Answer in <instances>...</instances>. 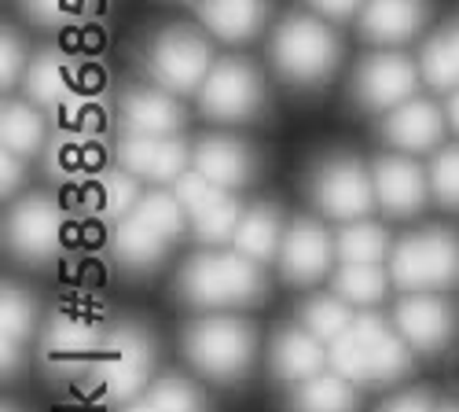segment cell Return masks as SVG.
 <instances>
[{"label": "cell", "mask_w": 459, "mask_h": 412, "mask_svg": "<svg viewBox=\"0 0 459 412\" xmlns=\"http://www.w3.org/2000/svg\"><path fill=\"white\" fill-rule=\"evenodd\" d=\"M353 313L346 306V298H313L301 310V328H309L320 343H334L353 328Z\"/></svg>", "instance_id": "4316f807"}, {"label": "cell", "mask_w": 459, "mask_h": 412, "mask_svg": "<svg viewBox=\"0 0 459 412\" xmlns=\"http://www.w3.org/2000/svg\"><path fill=\"white\" fill-rule=\"evenodd\" d=\"M74 8H78V0H26V12L37 22H59L74 15Z\"/></svg>", "instance_id": "ab89813d"}, {"label": "cell", "mask_w": 459, "mask_h": 412, "mask_svg": "<svg viewBox=\"0 0 459 412\" xmlns=\"http://www.w3.org/2000/svg\"><path fill=\"white\" fill-rule=\"evenodd\" d=\"M199 15L221 41H247L264 22V0H203Z\"/></svg>", "instance_id": "d6986e66"}, {"label": "cell", "mask_w": 459, "mask_h": 412, "mask_svg": "<svg viewBox=\"0 0 459 412\" xmlns=\"http://www.w3.org/2000/svg\"><path fill=\"white\" fill-rule=\"evenodd\" d=\"M386 140L394 147H401V152H427V147H434L445 133V118L441 110L427 100H408L401 107L390 110L386 118Z\"/></svg>", "instance_id": "2e32d148"}, {"label": "cell", "mask_w": 459, "mask_h": 412, "mask_svg": "<svg viewBox=\"0 0 459 412\" xmlns=\"http://www.w3.org/2000/svg\"><path fill=\"white\" fill-rule=\"evenodd\" d=\"M118 159L133 177H147V180H177L187 166V144L173 140V136H129L118 147Z\"/></svg>", "instance_id": "4fadbf2b"}, {"label": "cell", "mask_w": 459, "mask_h": 412, "mask_svg": "<svg viewBox=\"0 0 459 412\" xmlns=\"http://www.w3.org/2000/svg\"><path fill=\"white\" fill-rule=\"evenodd\" d=\"M114 254L133 269H147L166 254V236H159L155 229H147L143 221L133 217L118 229V236H114Z\"/></svg>", "instance_id": "cb8c5ba5"}, {"label": "cell", "mask_w": 459, "mask_h": 412, "mask_svg": "<svg viewBox=\"0 0 459 412\" xmlns=\"http://www.w3.org/2000/svg\"><path fill=\"white\" fill-rule=\"evenodd\" d=\"M0 339H4L8 346L19 343L22 335L33 328V306H30V298L15 287H4V298H0Z\"/></svg>", "instance_id": "836d02e7"}, {"label": "cell", "mask_w": 459, "mask_h": 412, "mask_svg": "<svg viewBox=\"0 0 459 412\" xmlns=\"http://www.w3.org/2000/svg\"><path fill=\"white\" fill-rule=\"evenodd\" d=\"M0 166H4V180H0V192L4 196H12V188L22 180V166H19V155H12V152H4L0 155Z\"/></svg>", "instance_id": "f6af8a7d"}, {"label": "cell", "mask_w": 459, "mask_h": 412, "mask_svg": "<svg viewBox=\"0 0 459 412\" xmlns=\"http://www.w3.org/2000/svg\"><path fill=\"white\" fill-rule=\"evenodd\" d=\"M327 354H324V343L309 328H290L283 331L276 346H273V372L283 380V383H305L320 376Z\"/></svg>", "instance_id": "ac0fdd59"}, {"label": "cell", "mask_w": 459, "mask_h": 412, "mask_svg": "<svg viewBox=\"0 0 459 412\" xmlns=\"http://www.w3.org/2000/svg\"><path fill=\"white\" fill-rule=\"evenodd\" d=\"M232 243L239 254H247L254 261H269L283 243L280 240V214L273 206H254L250 214H243Z\"/></svg>", "instance_id": "7402d4cb"}, {"label": "cell", "mask_w": 459, "mask_h": 412, "mask_svg": "<svg viewBox=\"0 0 459 412\" xmlns=\"http://www.w3.org/2000/svg\"><path fill=\"white\" fill-rule=\"evenodd\" d=\"M371 180H375V199L378 206L394 214V217H411L427 206V196L434 192L427 184V173L419 170L411 159H401V155H386L378 159L375 170H371Z\"/></svg>", "instance_id": "9c48e42d"}, {"label": "cell", "mask_w": 459, "mask_h": 412, "mask_svg": "<svg viewBox=\"0 0 459 412\" xmlns=\"http://www.w3.org/2000/svg\"><path fill=\"white\" fill-rule=\"evenodd\" d=\"M437 412H459V405H441Z\"/></svg>", "instance_id": "c3c4849f"}, {"label": "cell", "mask_w": 459, "mask_h": 412, "mask_svg": "<svg viewBox=\"0 0 459 412\" xmlns=\"http://www.w3.org/2000/svg\"><path fill=\"white\" fill-rule=\"evenodd\" d=\"M126 412H159V408H155V405H151V401H147V405H133V408H126Z\"/></svg>", "instance_id": "7dc6e473"}, {"label": "cell", "mask_w": 459, "mask_h": 412, "mask_svg": "<svg viewBox=\"0 0 459 412\" xmlns=\"http://www.w3.org/2000/svg\"><path fill=\"white\" fill-rule=\"evenodd\" d=\"M357 383L346 376H313L298 383L294 390V412H357Z\"/></svg>", "instance_id": "44dd1931"}, {"label": "cell", "mask_w": 459, "mask_h": 412, "mask_svg": "<svg viewBox=\"0 0 459 412\" xmlns=\"http://www.w3.org/2000/svg\"><path fill=\"white\" fill-rule=\"evenodd\" d=\"M195 170L206 173L217 188H239L254 177V155L239 140H228V136H210L195 147Z\"/></svg>", "instance_id": "e0dca14e"}, {"label": "cell", "mask_w": 459, "mask_h": 412, "mask_svg": "<svg viewBox=\"0 0 459 412\" xmlns=\"http://www.w3.org/2000/svg\"><path fill=\"white\" fill-rule=\"evenodd\" d=\"M334 250L342 261H364V266H375V261L386 258V232L378 224L368 221H350L346 229L338 232Z\"/></svg>", "instance_id": "83f0119b"}, {"label": "cell", "mask_w": 459, "mask_h": 412, "mask_svg": "<svg viewBox=\"0 0 459 412\" xmlns=\"http://www.w3.org/2000/svg\"><path fill=\"white\" fill-rule=\"evenodd\" d=\"M199 103L213 122H243L261 107V78L243 59H221L199 89Z\"/></svg>", "instance_id": "5b68a950"}, {"label": "cell", "mask_w": 459, "mask_h": 412, "mask_svg": "<svg viewBox=\"0 0 459 412\" xmlns=\"http://www.w3.org/2000/svg\"><path fill=\"white\" fill-rule=\"evenodd\" d=\"M147 372H151V343L140 331H126L110 343L100 364V380L107 383V394L126 398L147 383Z\"/></svg>", "instance_id": "5bb4252c"}, {"label": "cell", "mask_w": 459, "mask_h": 412, "mask_svg": "<svg viewBox=\"0 0 459 412\" xmlns=\"http://www.w3.org/2000/svg\"><path fill=\"white\" fill-rule=\"evenodd\" d=\"M151 405H155L159 412H203V398L199 390L184 383V380H162L151 387Z\"/></svg>", "instance_id": "8d00e7d4"}, {"label": "cell", "mask_w": 459, "mask_h": 412, "mask_svg": "<svg viewBox=\"0 0 459 412\" xmlns=\"http://www.w3.org/2000/svg\"><path fill=\"white\" fill-rule=\"evenodd\" d=\"M26 85L37 103H63L74 92V66L63 56H41L33 63Z\"/></svg>", "instance_id": "484cf974"}, {"label": "cell", "mask_w": 459, "mask_h": 412, "mask_svg": "<svg viewBox=\"0 0 459 412\" xmlns=\"http://www.w3.org/2000/svg\"><path fill=\"white\" fill-rule=\"evenodd\" d=\"M427 15H430L427 0H368L364 15H360V26H364L368 41L397 45V41L415 37L419 26L427 22Z\"/></svg>", "instance_id": "9a60e30c"}, {"label": "cell", "mask_w": 459, "mask_h": 412, "mask_svg": "<svg viewBox=\"0 0 459 412\" xmlns=\"http://www.w3.org/2000/svg\"><path fill=\"white\" fill-rule=\"evenodd\" d=\"M386 284H390V276H386V269L378 266H364V261H346L338 273H334V291L346 298V302H353V306H375V302H382L386 298Z\"/></svg>", "instance_id": "603a6c76"}, {"label": "cell", "mask_w": 459, "mask_h": 412, "mask_svg": "<svg viewBox=\"0 0 459 412\" xmlns=\"http://www.w3.org/2000/svg\"><path fill=\"white\" fill-rule=\"evenodd\" d=\"M448 118H452V126L459 129V92H452V100H448Z\"/></svg>", "instance_id": "bcb514c9"}, {"label": "cell", "mask_w": 459, "mask_h": 412, "mask_svg": "<svg viewBox=\"0 0 459 412\" xmlns=\"http://www.w3.org/2000/svg\"><path fill=\"white\" fill-rule=\"evenodd\" d=\"M423 78L430 89L448 92L459 85V26L445 30L423 52Z\"/></svg>", "instance_id": "d4e9b609"}, {"label": "cell", "mask_w": 459, "mask_h": 412, "mask_svg": "<svg viewBox=\"0 0 459 412\" xmlns=\"http://www.w3.org/2000/svg\"><path fill=\"white\" fill-rule=\"evenodd\" d=\"M397 331L411 350L437 354L455 339V313L434 294H411L397 306Z\"/></svg>", "instance_id": "30bf717a"}, {"label": "cell", "mask_w": 459, "mask_h": 412, "mask_svg": "<svg viewBox=\"0 0 459 412\" xmlns=\"http://www.w3.org/2000/svg\"><path fill=\"white\" fill-rule=\"evenodd\" d=\"M313 199L338 221H360L375 206V180L353 159H331L313 173Z\"/></svg>", "instance_id": "8992f818"}, {"label": "cell", "mask_w": 459, "mask_h": 412, "mask_svg": "<svg viewBox=\"0 0 459 412\" xmlns=\"http://www.w3.org/2000/svg\"><path fill=\"white\" fill-rule=\"evenodd\" d=\"M430 188L434 196L459 210V147H445V152L434 159V170H430Z\"/></svg>", "instance_id": "74e56055"}, {"label": "cell", "mask_w": 459, "mask_h": 412, "mask_svg": "<svg viewBox=\"0 0 459 412\" xmlns=\"http://www.w3.org/2000/svg\"><path fill=\"white\" fill-rule=\"evenodd\" d=\"M350 331L357 335V339H360L364 346H375V343L382 339V335H390V324L382 320V317H375V313H364V317H357V320H353V328H350Z\"/></svg>", "instance_id": "b9f144b4"}, {"label": "cell", "mask_w": 459, "mask_h": 412, "mask_svg": "<svg viewBox=\"0 0 459 412\" xmlns=\"http://www.w3.org/2000/svg\"><path fill=\"white\" fill-rule=\"evenodd\" d=\"M254 328L243 320H199L191 324L184 335V354L195 364L203 376L221 380V383H236L247 376V368L254 361Z\"/></svg>", "instance_id": "3957f363"}, {"label": "cell", "mask_w": 459, "mask_h": 412, "mask_svg": "<svg viewBox=\"0 0 459 412\" xmlns=\"http://www.w3.org/2000/svg\"><path fill=\"white\" fill-rule=\"evenodd\" d=\"M19 66H22V48H19V41L12 33H4V37H0V82L12 85Z\"/></svg>", "instance_id": "60d3db41"}, {"label": "cell", "mask_w": 459, "mask_h": 412, "mask_svg": "<svg viewBox=\"0 0 459 412\" xmlns=\"http://www.w3.org/2000/svg\"><path fill=\"white\" fill-rule=\"evenodd\" d=\"M419 85V70L404 56H371L357 74V100L371 110H394L411 100Z\"/></svg>", "instance_id": "ba28073f"}, {"label": "cell", "mask_w": 459, "mask_h": 412, "mask_svg": "<svg viewBox=\"0 0 459 412\" xmlns=\"http://www.w3.org/2000/svg\"><path fill=\"white\" fill-rule=\"evenodd\" d=\"M213 70L210 63V45L191 30H173L162 33L155 48H151V74L155 82L169 92H195L203 89L206 74Z\"/></svg>", "instance_id": "52a82bcc"}, {"label": "cell", "mask_w": 459, "mask_h": 412, "mask_svg": "<svg viewBox=\"0 0 459 412\" xmlns=\"http://www.w3.org/2000/svg\"><path fill=\"white\" fill-rule=\"evenodd\" d=\"M45 136V122L33 115L22 103H8L4 118H0V140H4V152L12 155H30L37 152V144Z\"/></svg>", "instance_id": "f546056e"}, {"label": "cell", "mask_w": 459, "mask_h": 412, "mask_svg": "<svg viewBox=\"0 0 459 412\" xmlns=\"http://www.w3.org/2000/svg\"><path fill=\"white\" fill-rule=\"evenodd\" d=\"M224 188H217V184L206 177V173H199V170H184L177 180H173V196L180 199V206L195 217L199 210H206L217 196H221Z\"/></svg>", "instance_id": "e575fe53"}, {"label": "cell", "mask_w": 459, "mask_h": 412, "mask_svg": "<svg viewBox=\"0 0 459 412\" xmlns=\"http://www.w3.org/2000/svg\"><path fill=\"white\" fill-rule=\"evenodd\" d=\"M122 118L133 133L143 136H169L180 126V107L166 92H133L122 103Z\"/></svg>", "instance_id": "ffe728a7"}, {"label": "cell", "mask_w": 459, "mask_h": 412, "mask_svg": "<svg viewBox=\"0 0 459 412\" xmlns=\"http://www.w3.org/2000/svg\"><path fill=\"white\" fill-rule=\"evenodd\" d=\"M382 412H434V401L427 398V394H419V390H411V394H401L397 401H390Z\"/></svg>", "instance_id": "ee69618b"}, {"label": "cell", "mask_w": 459, "mask_h": 412, "mask_svg": "<svg viewBox=\"0 0 459 412\" xmlns=\"http://www.w3.org/2000/svg\"><path fill=\"white\" fill-rule=\"evenodd\" d=\"M390 276L408 294L452 287L459 280V236H452L445 229L408 236L394 250Z\"/></svg>", "instance_id": "277c9868"}, {"label": "cell", "mask_w": 459, "mask_h": 412, "mask_svg": "<svg viewBox=\"0 0 459 412\" xmlns=\"http://www.w3.org/2000/svg\"><path fill=\"white\" fill-rule=\"evenodd\" d=\"M177 287L195 306H247L264 294V276L257 269V261L239 250L203 254L184 266Z\"/></svg>", "instance_id": "6da1fadb"}, {"label": "cell", "mask_w": 459, "mask_h": 412, "mask_svg": "<svg viewBox=\"0 0 459 412\" xmlns=\"http://www.w3.org/2000/svg\"><path fill=\"white\" fill-rule=\"evenodd\" d=\"M331 364L338 376H346L350 383H371V361H368V346L357 339L353 331H346L342 339L331 343Z\"/></svg>", "instance_id": "d6a6232c"}, {"label": "cell", "mask_w": 459, "mask_h": 412, "mask_svg": "<svg viewBox=\"0 0 459 412\" xmlns=\"http://www.w3.org/2000/svg\"><path fill=\"white\" fill-rule=\"evenodd\" d=\"M334 243L316 221H294L280 243V273L290 284H313L331 269Z\"/></svg>", "instance_id": "8fae6325"}, {"label": "cell", "mask_w": 459, "mask_h": 412, "mask_svg": "<svg viewBox=\"0 0 459 412\" xmlns=\"http://www.w3.org/2000/svg\"><path fill=\"white\" fill-rule=\"evenodd\" d=\"M184 206H180V199L177 196H166V192H151V196H143L140 199V206H136V221H143L147 229H155L159 236H166V240H173V236H180L184 232Z\"/></svg>", "instance_id": "1f68e13d"}, {"label": "cell", "mask_w": 459, "mask_h": 412, "mask_svg": "<svg viewBox=\"0 0 459 412\" xmlns=\"http://www.w3.org/2000/svg\"><path fill=\"white\" fill-rule=\"evenodd\" d=\"M63 236V217L48 199H26L8 217V243L19 258H48L59 247Z\"/></svg>", "instance_id": "7c38bea8"}, {"label": "cell", "mask_w": 459, "mask_h": 412, "mask_svg": "<svg viewBox=\"0 0 459 412\" xmlns=\"http://www.w3.org/2000/svg\"><path fill=\"white\" fill-rule=\"evenodd\" d=\"M96 328L89 320H78V317H59L48 331V346L56 354H82V350H92L96 346Z\"/></svg>", "instance_id": "d590c367"}, {"label": "cell", "mask_w": 459, "mask_h": 412, "mask_svg": "<svg viewBox=\"0 0 459 412\" xmlns=\"http://www.w3.org/2000/svg\"><path fill=\"white\" fill-rule=\"evenodd\" d=\"M191 221H195L199 240H206V243H221V240H232V236H236L243 214H239V203H236L232 196L221 192L206 210H199Z\"/></svg>", "instance_id": "4dcf8cb0"}, {"label": "cell", "mask_w": 459, "mask_h": 412, "mask_svg": "<svg viewBox=\"0 0 459 412\" xmlns=\"http://www.w3.org/2000/svg\"><path fill=\"white\" fill-rule=\"evenodd\" d=\"M342 56L338 37L309 15L287 19L273 37V59L276 70L290 85H324Z\"/></svg>", "instance_id": "7a4b0ae2"}, {"label": "cell", "mask_w": 459, "mask_h": 412, "mask_svg": "<svg viewBox=\"0 0 459 412\" xmlns=\"http://www.w3.org/2000/svg\"><path fill=\"white\" fill-rule=\"evenodd\" d=\"M368 361H371V387H386L411 372V346L404 335L397 339L390 331V335H382L375 346H368Z\"/></svg>", "instance_id": "f1b7e54d"}, {"label": "cell", "mask_w": 459, "mask_h": 412, "mask_svg": "<svg viewBox=\"0 0 459 412\" xmlns=\"http://www.w3.org/2000/svg\"><path fill=\"white\" fill-rule=\"evenodd\" d=\"M309 4H313L320 15H327V19H350V15L360 12L364 0H309Z\"/></svg>", "instance_id": "7bdbcfd3"}, {"label": "cell", "mask_w": 459, "mask_h": 412, "mask_svg": "<svg viewBox=\"0 0 459 412\" xmlns=\"http://www.w3.org/2000/svg\"><path fill=\"white\" fill-rule=\"evenodd\" d=\"M4 412H12V408H4Z\"/></svg>", "instance_id": "681fc988"}, {"label": "cell", "mask_w": 459, "mask_h": 412, "mask_svg": "<svg viewBox=\"0 0 459 412\" xmlns=\"http://www.w3.org/2000/svg\"><path fill=\"white\" fill-rule=\"evenodd\" d=\"M136 203V177L129 173H107L103 177V206L107 214H122Z\"/></svg>", "instance_id": "f35d334b"}]
</instances>
